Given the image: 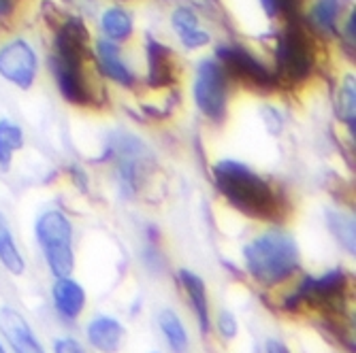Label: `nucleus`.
<instances>
[{"label":"nucleus","mask_w":356,"mask_h":353,"mask_svg":"<svg viewBox=\"0 0 356 353\" xmlns=\"http://www.w3.org/2000/svg\"><path fill=\"white\" fill-rule=\"evenodd\" d=\"M216 53H218V60L222 62L220 67L231 77L245 81L254 87H263V89L277 85V79L269 73V69L263 62H258L248 49L237 47V45H224V47H218Z\"/></svg>","instance_id":"obj_8"},{"label":"nucleus","mask_w":356,"mask_h":353,"mask_svg":"<svg viewBox=\"0 0 356 353\" xmlns=\"http://www.w3.org/2000/svg\"><path fill=\"white\" fill-rule=\"evenodd\" d=\"M15 9V0H0V17H9Z\"/></svg>","instance_id":"obj_30"},{"label":"nucleus","mask_w":356,"mask_h":353,"mask_svg":"<svg viewBox=\"0 0 356 353\" xmlns=\"http://www.w3.org/2000/svg\"><path fill=\"white\" fill-rule=\"evenodd\" d=\"M346 287L348 275L343 270H331L322 277H307L299 290L284 302L286 311H297L301 304L325 309L329 317H343L346 315Z\"/></svg>","instance_id":"obj_4"},{"label":"nucleus","mask_w":356,"mask_h":353,"mask_svg":"<svg viewBox=\"0 0 356 353\" xmlns=\"http://www.w3.org/2000/svg\"><path fill=\"white\" fill-rule=\"evenodd\" d=\"M111 153L115 155L118 175H120V183H122L124 191L133 194L139 185L141 171H143V160H145L143 145L139 141H135L133 137H124L118 143H113Z\"/></svg>","instance_id":"obj_10"},{"label":"nucleus","mask_w":356,"mask_h":353,"mask_svg":"<svg viewBox=\"0 0 356 353\" xmlns=\"http://www.w3.org/2000/svg\"><path fill=\"white\" fill-rule=\"evenodd\" d=\"M194 101L201 113L211 121H222L226 117V73L216 60H205L199 64L197 81H194Z\"/></svg>","instance_id":"obj_6"},{"label":"nucleus","mask_w":356,"mask_h":353,"mask_svg":"<svg viewBox=\"0 0 356 353\" xmlns=\"http://www.w3.org/2000/svg\"><path fill=\"white\" fill-rule=\"evenodd\" d=\"M158 324H160V330L165 332L171 349L175 353H184L188 349V334H186V328L181 326V319L171 311V309H165L163 313L158 315Z\"/></svg>","instance_id":"obj_20"},{"label":"nucleus","mask_w":356,"mask_h":353,"mask_svg":"<svg viewBox=\"0 0 356 353\" xmlns=\"http://www.w3.org/2000/svg\"><path fill=\"white\" fill-rule=\"evenodd\" d=\"M147 83L152 87H167L175 83V60L167 45L147 37Z\"/></svg>","instance_id":"obj_12"},{"label":"nucleus","mask_w":356,"mask_h":353,"mask_svg":"<svg viewBox=\"0 0 356 353\" xmlns=\"http://www.w3.org/2000/svg\"><path fill=\"white\" fill-rule=\"evenodd\" d=\"M354 77H348L337 101V115L343 123L350 126V135L354 137V111H356V89H354Z\"/></svg>","instance_id":"obj_23"},{"label":"nucleus","mask_w":356,"mask_h":353,"mask_svg":"<svg viewBox=\"0 0 356 353\" xmlns=\"http://www.w3.org/2000/svg\"><path fill=\"white\" fill-rule=\"evenodd\" d=\"M329 228L337 236V241L354 253V223L341 213H329Z\"/></svg>","instance_id":"obj_24"},{"label":"nucleus","mask_w":356,"mask_h":353,"mask_svg":"<svg viewBox=\"0 0 356 353\" xmlns=\"http://www.w3.org/2000/svg\"><path fill=\"white\" fill-rule=\"evenodd\" d=\"M54 302L60 315H64L67 319H75L81 315L86 307V292L77 281L69 277H60L54 283Z\"/></svg>","instance_id":"obj_14"},{"label":"nucleus","mask_w":356,"mask_h":353,"mask_svg":"<svg viewBox=\"0 0 356 353\" xmlns=\"http://www.w3.org/2000/svg\"><path fill=\"white\" fill-rule=\"evenodd\" d=\"M0 75L26 89L37 77V55L26 41H13L0 49Z\"/></svg>","instance_id":"obj_9"},{"label":"nucleus","mask_w":356,"mask_h":353,"mask_svg":"<svg viewBox=\"0 0 356 353\" xmlns=\"http://www.w3.org/2000/svg\"><path fill=\"white\" fill-rule=\"evenodd\" d=\"M54 349H56V353H83L79 343L73 341V338H60V341H56Z\"/></svg>","instance_id":"obj_27"},{"label":"nucleus","mask_w":356,"mask_h":353,"mask_svg":"<svg viewBox=\"0 0 356 353\" xmlns=\"http://www.w3.org/2000/svg\"><path fill=\"white\" fill-rule=\"evenodd\" d=\"M96 51H99L101 71H103L109 79H113L115 83L126 85V87H131V85L135 83V75H133L131 69H128L126 64L122 62L120 51H118V47H115L111 41H101L99 47H96Z\"/></svg>","instance_id":"obj_16"},{"label":"nucleus","mask_w":356,"mask_h":353,"mask_svg":"<svg viewBox=\"0 0 356 353\" xmlns=\"http://www.w3.org/2000/svg\"><path fill=\"white\" fill-rule=\"evenodd\" d=\"M218 330L224 338H235L237 334V319L231 311H222L218 319Z\"/></svg>","instance_id":"obj_26"},{"label":"nucleus","mask_w":356,"mask_h":353,"mask_svg":"<svg viewBox=\"0 0 356 353\" xmlns=\"http://www.w3.org/2000/svg\"><path fill=\"white\" fill-rule=\"evenodd\" d=\"M261 5L269 17H286V19H295L301 9V0H261Z\"/></svg>","instance_id":"obj_25"},{"label":"nucleus","mask_w":356,"mask_h":353,"mask_svg":"<svg viewBox=\"0 0 356 353\" xmlns=\"http://www.w3.org/2000/svg\"><path fill=\"white\" fill-rule=\"evenodd\" d=\"M22 147H24V135L19 128L7 119L0 121V169L9 171L13 162V153Z\"/></svg>","instance_id":"obj_19"},{"label":"nucleus","mask_w":356,"mask_h":353,"mask_svg":"<svg viewBox=\"0 0 356 353\" xmlns=\"http://www.w3.org/2000/svg\"><path fill=\"white\" fill-rule=\"evenodd\" d=\"M354 28H356V21H354V11H352L348 17V24H346V39L350 41V45H354V37H356Z\"/></svg>","instance_id":"obj_29"},{"label":"nucleus","mask_w":356,"mask_h":353,"mask_svg":"<svg viewBox=\"0 0 356 353\" xmlns=\"http://www.w3.org/2000/svg\"><path fill=\"white\" fill-rule=\"evenodd\" d=\"M0 262L11 273V275H22L26 270L24 258L19 255L13 234L7 226V219L0 215Z\"/></svg>","instance_id":"obj_18"},{"label":"nucleus","mask_w":356,"mask_h":353,"mask_svg":"<svg viewBox=\"0 0 356 353\" xmlns=\"http://www.w3.org/2000/svg\"><path fill=\"white\" fill-rule=\"evenodd\" d=\"M173 26L179 32V39L188 49H199L209 43V35L199 28V19L190 9H177L173 13Z\"/></svg>","instance_id":"obj_17"},{"label":"nucleus","mask_w":356,"mask_h":353,"mask_svg":"<svg viewBox=\"0 0 356 353\" xmlns=\"http://www.w3.org/2000/svg\"><path fill=\"white\" fill-rule=\"evenodd\" d=\"M339 11H341V0H318L312 9V21L316 24L318 30L335 35Z\"/></svg>","instance_id":"obj_22"},{"label":"nucleus","mask_w":356,"mask_h":353,"mask_svg":"<svg viewBox=\"0 0 356 353\" xmlns=\"http://www.w3.org/2000/svg\"><path fill=\"white\" fill-rule=\"evenodd\" d=\"M124 338V326L113 317H96L88 326V341L101 353H115Z\"/></svg>","instance_id":"obj_13"},{"label":"nucleus","mask_w":356,"mask_h":353,"mask_svg":"<svg viewBox=\"0 0 356 353\" xmlns=\"http://www.w3.org/2000/svg\"><path fill=\"white\" fill-rule=\"evenodd\" d=\"M275 67V79L286 83H301L314 73V45L309 35L295 19H288V26L277 37Z\"/></svg>","instance_id":"obj_3"},{"label":"nucleus","mask_w":356,"mask_h":353,"mask_svg":"<svg viewBox=\"0 0 356 353\" xmlns=\"http://www.w3.org/2000/svg\"><path fill=\"white\" fill-rule=\"evenodd\" d=\"M248 273L263 285H275L299 268V247L295 239L273 230L254 239L243 249Z\"/></svg>","instance_id":"obj_2"},{"label":"nucleus","mask_w":356,"mask_h":353,"mask_svg":"<svg viewBox=\"0 0 356 353\" xmlns=\"http://www.w3.org/2000/svg\"><path fill=\"white\" fill-rule=\"evenodd\" d=\"M88 58L90 55L67 53V51H54V58H51V73L58 83V89L69 103L79 105V107H88L94 101L92 89L83 73Z\"/></svg>","instance_id":"obj_7"},{"label":"nucleus","mask_w":356,"mask_h":353,"mask_svg":"<svg viewBox=\"0 0 356 353\" xmlns=\"http://www.w3.org/2000/svg\"><path fill=\"white\" fill-rule=\"evenodd\" d=\"M265 349H267V353H290L282 341H273V338L267 341V347H265Z\"/></svg>","instance_id":"obj_28"},{"label":"nucleus","mask_w":356,"mask_h":353,"mask_svg":"<svg viewBox=\"0 0 356 353\" xmlns=\"http://www.w3.org/2000/svg\"><path fill=\"white\" fill-rule=\"evenodd\" d=\"M179 283L184 285V290L188 294V300L199 317V324H201V332L207 334L209 332V300H207V290H205V283L199 275H194L190 270H181L179 273Z\"/></svg>","instance_id":"obj_15"},{"label":"nucleus","mask_w":356,"mask_h":353,"mask_svg":"<svg viewBox=\"0 0 356 353\" xmlns=\"http://www.w3.org/2000/svg\"><path fill=\"white\" fill-rule=\"evenodd\" d=\"M0 330L5 332L15 353H45L26 319L11 307L0 309Z\"/></svg>","instance_id":"obj_11"},{"label":"nucleus","mask_w":356,"mask_h":353,"mask_svg":"<svg viewBox=\"0 0 356 353\" xmlns=\"http://www.w3.org/2000/svg\"><path fill=\"white\" fill-rule=\"evenodd\" d=\"M37 239L39 245L43 247L47 266L56 275V279L69 277L75 266L73 249H71L73 228L69 217L60 211L43 213L37 221Z\"/></svg>","instance_id":"obj_5"},{"label":"nucleus","mask_w":356,"mask_h":353,"mask_svg":"<svg viewBox=\"0 0 356 353\" xmlns=\"http://www.w3.org/2000/svg\"><path fill=\"white\" fill-rule=\"evenodd\" d=\"M103 32L111 41H124L133 35V17L124 9H107L103 13Z\"/></svg>","instance_id":"obj_21"},{"label":"nucleus","mask_w":356,"mask_h":353,"mask_svg":"<svg viewBox=\"0 0 356 353\" xmlns=\"http://www.w3.org/2000/svg\"><path fill=\"white\" fill-rule=\"evenodd\" d=\"M0 353H5V349H3V347H0Z\"/></svg>","instance_id":"obj_31"},{"label":"nucleus","mask_w":356,"mask_h":353,"mask_svg":"<svg viewBox=\"0 0 356 353\" xmlns=\"http://www.w3.org/2000/svg\"><path fill=\"white\" fill-rule=\"evenodd\" d=\"M213 181L220 194L243 215L261 221L282 219V194L267 179L256 175L245 164L233 162V160H222L213 166Z\"/></svg>","instance_id":"obj_1"}]
</instances>
